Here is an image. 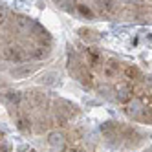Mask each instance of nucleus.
Wrapping results in <instances>:
<instances>
[{
  "mask_svg": "<svg viewBox=\"0 0 152 152\" xmlns=\"http://www.w3.org/2000/svg\"><path fill=\"white\" fill-rule=\"evenodd\" d=\"M48 143H50L51 147L59 148V147L62 145V136H61V134H51V136L48 137Z\"/></svg>",
  "mask_w": 152,
  "mask_h": 152,
  "instance_id": "nucleus-1",
  "label": "nucleus"
},
{
  "mask_svg": "<svg viewBox=\"0 0 152 152\" xmlns=\"http://www.w3.org/2000/svg\"><path fill=\"white\" fill-rule=\"evenodd\" d=\"M18 128L22 130V132L29 130V123H28V119H20V121H18Z\"/></svg>",
  "mask_w": 152,
  "mask_h": 152,
  "instance_id": "nucleus-2",
  "label": "nucleus"
},
{
  "mask_svg": "<svg viewBox=\"0 0 152 152\" xmlns=\"http://www.w3.org/2000/svg\"><path fill=\"white\" fill-rule=\"evenodd\" d=\"M6 17H7V9H6L4 6H0V24L6 20Z\"/></svg>",
  "mask_w": 152,
  "mask_h": 152,
  "instance_id": "nucleus-3",
  "label": "nucleus"
}]
</instances>
